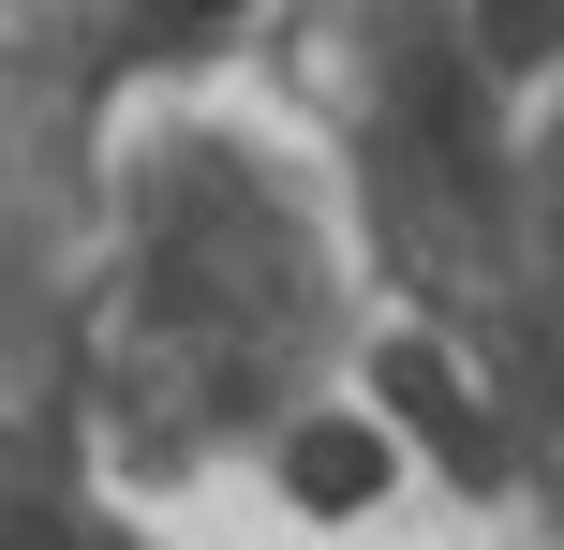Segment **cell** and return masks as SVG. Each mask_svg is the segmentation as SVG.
Segmentation results:
<instances>
[{
	"mask_svg": "<svg viewBox=\"0 0 564 550\" xmlns=\"http://www.w3.org/2000/svg\"><path fill=\"white\" fill-rule=\"evenodd\" d=\"M371 387H387V402H401V417L431 432V462H446L460 492H490V476H506V446H490V417L460 402V373H446L431 343H387V357H371Z\"/></svg>",
	"mask_w": 564,
	"mask_h": 550,
	"instance_id": "obj_1",
	"label": "cell"
},
{
	"mask_svg": "<svg viewBox=\"0 0 564 550\" xmlns=\"http://www.w3.org/2000/svg\"><path fill=\"white\" fill-rule=\"evenodd\" d=\"M282 492H297L312 521H357V506L387 492V432H371V417H312V432L282 446Z\"/></svg>",
	"mask_w": 564,
	"mask_h": 550,
	"instance_id": "obj_2",
	"label": "cell"
},
{
	"mask_svg": "<svg viewBox=\"0 0 564 550\" xmlns=\"http://www.w3.org/2000/svg\"><path fill=\"white\" fill-rule=\"evenodd\" d=\"M550 45H564V0H476V60L490 75H535Z\"/></svg>",
	"mask_w": 564,
	"mask_h": 550,
	"instance_id": "obj_3",
	"label": "cell"
},
{
	"mask_svg": "<svg viewBox=\"0 0 564 550\" xmlns=\"http://www.w3.org/2000/svg\"><path fill=\"white\" fill-rule=\"evenodd\" d=\"M238 0H149V30H164V45H194V30H224Z\"/></svg>",
	"mask_w": 564,
	"mask_h": 550,
	"instance_id": "obj_4",
	"label": "cell"
},
{
	"mask_svg": "<svg viewBox=\"0 0 564 550\" xmlns=\"http://www.w3.org/2000/svg\"><path fill=\"white\" fill-rule=\"evenodd\" d=\"M0 550H59V521H0Z\"/></svg>",
	"mask_w": 564,
	"mask_h": 550,
	"instance_id": "obj_5",
	"label": "cell"
}]
</instances>
